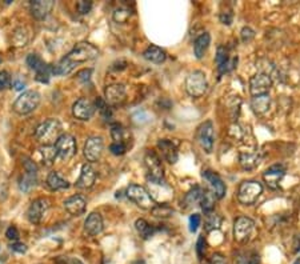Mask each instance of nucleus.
Returning <instances> with one entry per match:
<instances>
[{
	"label": "nucleus",
	"instance_id": "obj_1",
	"mask_svg": "<svg viewBox=\"0 0 300 264\" xmlns=\"http://www.w3.org/2000/svg\"><path fill=\"white\" fill-rule=\"evenodd\" d=\"M62 135V124L57 119H47L37 127L35 132L37 141L43 145H55Z\"/></svg>",
	"mask_w": 300,
	"mask_h": 264
},
{
	"label": "nucleus",
	"instance_id": "obj_2",
	"mask_svg": "<svg viewBox=\"0 0 300 264\" xmlns=\"http://www.w3.org/2000/svg\"><path fill=\"white\" fill-rule=\"evenodd\" d=\"M263 192V186L258 180H244L238 190V200L244 206H252Z\"/></svg>",
	"mask_w": 300,
	"mask_h": 264
},
{
	"label": "nucleus",
	"instance_id": "obj_3",
	"mask_svg": "<svg viewBox=\"0 0 300 264\" xmlns=\"http://www.w3.org/2000/svg\"><path fill=\"white\" fill-rule=\"evenodd\" d=\"M40 100H42L40 93L34 89H30V91L21 93L20 96L16 99L12 108L18 115H28L39 107Z\"/></svg>",
	"mask_w": 300,
	"mask_h": 264
},
{
	"label": "nucleus",
	"instance_id": "obj_4",
	"mask_svg": "<svg viewBox=\"0 0 300 264\" xmlns=\"http://www.w3.org/2000/svg\"><path fill=\"white\" fill-rule=\"evenodd\" d=\"M99 56V50L89 43H79L73 50L68 53L66 59L68 62L73 64L75 67L80 63H87L89 60H93Z\"/></svg>",
	"mask_w": 300,
	"mask_h": 264
},
{
	"label": "nucleus",
	"instance_id": "obj_5",
	"mask_svg": "<svg viewBox=\"0 0 300 264\" xmlns=\"http://www.w3.org/2000/svg\"><path fill=\"white\" fill-rule=\"evenodd\" d=\"M125 195L131 202H134L138 207L143 208V210H152L156 204L154 202V199L151 197L150 192L145 190L144 187L138 186V184H131L127 187Z\"/></svg>",
	"mask_w": 300,
	"mask_h": 264
},
{
	"label": "nucleus",
	"instance_id": "obj_6",
	"mask_svg": "<svg viewBox=\"0 0 300 264\" xmlns=\"http://www.w3.org/2000/svg\"><path fill=\"white\" fill-rule=\"evenodd\" d=\"M208 82L203 71H194L186 79V91L192 98H200L207 92Z\"/></svg>",
	"mask_w": 300,
	"mask_h": 264
},
{
	"label": "nucleus",
	"instance_id": "obj_7",
	"mask_svg": "<svg viewBox=\"0 0 300 264\" xmlns=\"http://www.w3.org/2000/svg\"><path fill=\"white\" fill-rule=\"evenodd\" d=\"M144 166L147 170V179L148 181L164 180V168L161 164L159 156L155 151H147L144 155Z\"/></svg>",
	"mask_w": 300,
	"mask_h": 264
},
{
	"label": "nucleus",
	"instance_id": "obj_8",
	"mask_svg": "<svg viewBox=\"0 0 300 264\" xmlns=\"http://www.w3.org/2000/svg\"><path fill=\"white\" fill-rule=\"evenodd\" d=\"M255 229V223L251 218L239 216L233 223V238L239 243H247Z\"/></svg>",
	"mask_w": 300,
	"mask_h": 264
},
{
	"label": "nucleus",
	"instance_id": "obj_9",
	"mask_svg": "<svg viewBox=\"0 0 300 264\" xmlns=\"http://www.w3.org/2000/svg\"><path fill=\"white\" fill-rule=\"evenodd\" d=\"M57 158L62 161L70 160L76 154V140L72 135L63 134L55 143Z\"/></svg>",
	"mask_w": 300,
	"mask_h": 264
},
{
	"label": "nucleus",
	"instance_id": "obj_10",
	"mask_svg": "<svg viewBox=\"0 0 300 264\" xmlns=\"http://www.w3.org/2000/svg\"><path fill=\"white\" fill-rule=\"evenodd\" d=\"M23 168H24V176L19 181V187L23 192H30L32 188H35L37 183V166L35 164V161L24 158Z\"/></svg>",
	"mask_w": 300,
	"mask_h": 264
},
{
	"label": "nucleus",
	"instance_id": "obj_11",
	"mask_svg": "<svg viewBox=\"0 0 300 264\" xmlns=\"http://www.w3.org/2000/svg\"><path fill=\"white\" fill-rule=\"evenodd\" d=\"M196 140L199 145L207 154H211L213 150V140H215V130L211 120H207L199 125L196 131Z\"/></svg>",
	"mask_w": 300,
	"mask_h": 264
},
{
	"label": "nucleus",
	"instance_id": "obj_12",
	"mask_svg": "<svg viewBox=\"0 0 300 264\" xmlns=\"http://www.w3.org/2000/svg\"><path fill=\"white\" fill-rule=\"evenodd\" d=\"M150 184V195L154 202L159 204H168V202L174 197V191L166 181H148Z\"/></svg>",
	"mask_w": 300,
	"mask_h": 264
},
{
	"label": "nucleus",
	"instance_id": "obj_13",
	"mask_svg": "<svg viewBox=\"0 0 300 264\" xmlns=\"http://www.w3.org/2000/svg\"><path fill=\"white\" fill-rule=\"evenodd\" d=\"M48 210H50V200L47 197H39L30 204V207L27 210V219L32 224H39L42 223Z\"/></svg>",
	"mask_w": 300,
	"mask_h": 264
},
{
	"label": "nucleus",
	"instance_id": "obj_14",
	"mask_svg": "<svg viewBox=\"0 0 300 264\" xmlns=\"http://www.w3.org/2000/svg\"><path fill=\"white\" fill-rule=\"evenodd\" d=\"M271 87H272V79L267 73L259 72L249 79V92L252 96L267 95Z\"/></svg>",
	"mask_w": 300,
	"mask_h": 264
},
{
	"label": "nucleus",
	"instance_id": "obj_15",
	"mask_svg": "<svg viewBox=\"0 0 300 264\" xmlns=\"http://www.w3.org/2000/svg\"><path fill=\"white\" fill-rule=\"evenodd\" d=\"M104 150V141L100 136H91L88 138L84 144V158L88 161H98L102 158Z\"/></svg>",
	"mask_w": 300,
	"mask_h": 264
},
{
	"label": "nucleus",
	"instance_id": "obj_16",
	"mask_svg": "<svg viewBox=\"0 0 300 264\" xmlns=\"http://www.w3.org/2000/svg\"><path fill=\"white\" fill-rule=\"evenodd\" d=\"M202 176L203 179L207 181L210 190L215 194V196H216L217 199H223L224 195H226V191H227V187L224 184V181L222 180V177L217 175L216 172L210 171V170L203 171Z\"/></svg>",
	"mask_w": 300,
	"mask_h": 264
},
{
	"label": "nucleus",
	"instance_id": "obj_17",
	"mask_svg": "<svg viewBox=\"0 0 300 264\" xmlns=\"http://www.w3.org/2000/svg\"><path fill=\"white\" fill-rule=\"evenodd\" d=\"M285 175V168L282 164H275L267 168L263 172V179L264 183L271 188V190H278L282 179Z\"/></svg>",
	"mask_w": 300,
	"mask_h": 264
},
{
	"label": "nucleus",
	"instance_id": "obj_18",
	"mask_svg": "<svg viewBox=\"0 0 300 264\" xmlns=\"http://www.w3.org/2000/svg\"><path fill=\"white\" fill-rule=\"evenodd\" d=\"M239 163L243 170L251 171L259 166L260 163V154L256 147H248L247 150L240 151L239 154Z\"/></svg>",
	"mask_w": 300,
	"mask_h": 264
},
{
	"label": "nucleus",
	"instance_id": "obj_19",
	"mask_svg": "<svg viewBox=\"0 0 300 264\" xmlns=\"http://www.w3.org/2000/svg\"><path fill=\"white\" fill-rule=\"evenodd\" d=\"M93 112H95V106L92 102H89L86 98H80L72 106V115L78 120H83V122L89 120L92 118Z\"/></svg>",
	"mask_w": 300,
	"mask_h": 264
},
{
	"label": "nucleus",
	"instance_id": "obj_20",
	"mask_svg": "<svg viewBox=\"0 0 300 264\" xmlns=\"http://www.w3.org/2000/svg\"><path fill=\"white\" fill-rule=\"evenodd\" d=\"M215 62H216L217 71L219 75L223 73H227L229 71H232L236 63H238V57H231L228 56V51L224 47H219L216 52V57H215Z\"/></svg>",
	"mask_w": 300,
	"mask_h": 264
},
{
	"label": "nucleus",
	"instance_id": "obj_21",
	"mask_svg": "<svg viewBox=\"0 0 300 264\" xmlns=\"http://www.w3.org/2000/svg\"><path fill=\"white\" fill-rule=\"evenodd\" d=\"M64 208L70 215L72 216H80L86 212L87 208V202L83 196L80 195H73V196L67 197L64 200Z\"/></svg>",
	"mask_w": 300,
	"mask_h": 264
},
{
	"label": "nucleus",
	"instance_id": "obj_22",
	"mask_svg": "<svg viewBox=\"0 0 300 264\" xmlns=\"http://www.w3.org/2000/svg\"><path fill=\"white\" fill-rule=\"evenodd\" d=\"M106 102L111 106H118L124 102L125 99V87L122 84H111L106 87L104 91Z\"/></svg>",
	"mask_w": 300,
	"mask_h": 264
},
{
	"label": "nucleus",
	"instance_id": "obj_23",
	"mask_svg": "<svg viewBox=\"0 0 300 264\" xmlns=\"http://www.w3.org/2000/svg\"><path fill=\"white\" fill-rule=\"evenodd\" d=\"M103 231V218L99 212L89 213L84 222V232L88 236H98Z\"/></svg>",
	"mask_w": 300,
	"mask_h": 264
},
{
	"label": "nucleus",
	"instance_id": "obj_24",
	"mask_svg": "<svg viewBox=\"0 0 300 264\" xmlns=\"http://www.w3.org/2000/svg\"><path fill=\"white\" fill-rule=\"evenodd\" d=\"M158 148L161 152V156L166 159L170 164H175L177 159H179V154H177V147L172 141L168 139H160L158 141Z\"/></svg>",
	"mask_w": 300,
	"mask_h": 264
},
{
	"label": "nucleus",
	"instance_id": "obj_25",
	"mask_svg": "<svg viewBox=\"0 0 300 264\" xmlns=\"http://www.w3.org/2000/svg\"><path fill=\"white\" fill-rule=\"evenodd\" d=\"M95 180H96V172L91 167V164L86 163L82 167V172H80V176H79L78 181L75 183V186L80 190H88L95 184Z\"/></svg>",
	"mask_w": 300,
	"mask_h": 264
},
{
	"label": "nucleus",
	"instance_id": "obj_26",
	"mask_svg": "<svg viewBox=\"0 0 300 264\" xmlns=\"http://www.w3.org/2000/svg\"><path fill=\"white\" fill-rule=\"evenodd\" d=\"M53 7L55 3L52 0H36L31 3V14L37 20H43L50 15Z\"/></svg>",
	"mask_w": 300,
	"mask_h": 264
},
{
	"label": "nucleus",
	"instance_id": "obj_27",
	"mask_svg": "<svg viewBox=\"0 0 300 264\" xmlns=\"http://www.w3.org/2000/svg\"><path fill=\"white\" fill-rule=\"evenodd\" d=\"M47 186L52 191H62V190L70 188V183L59 172L52 171L47 176Z\"/></svg>",
	"mask_w": 300,
	"mask_h": 264
},
{
	"label": "nucleus",
	"instance_id": "obj_28",
	"mask_svg": "<svg viewBox=\"0 0 300 264\" xmlns=\"http://www.w3.org/2000/svg\"><path fill=\"white\" fill-rule=\"evenodd\" d=\"M210 44H211V35L208 32H204V34L199 35L195 39V42H194V53H195L196 59H202L206 55Z\"/></svg>",
	"mask_w": 300,
	"mask_h": 264
},
{
	"label": "nucleus",
	"instance_id": "obj_29",
	"mask_svg": "<svg viewBox=\"0 0 300 264\" xmlns=\"http://www.w3.org/2000/svg\"><path fill=\"white\" fill-rule=\"evenodd\" d=\"M143 57L145 60H148L151 63H155V64H161V63L166 62L167 53L166 51L158 46H150L144 52H143Z\"/></svg>",
	"mask_w": 300,
	"mask_h": 264
},
{
	"label": "nucleus",
	"instance_id": "obj_30",
	"mask_svg": "<svg viewBox=\"0 0 300 264\" xmlns=\"http://www.w3.org/2000/svg\"><path fill=\"white\" fill-rule=\"evenodd\" d=\"M251 107L254 109L256 115H264L271 107V98L269 95H259V96H252L251 99Z\"/></svg>",
	"mask_w": 300,
	"mask_h": 264
},
{
	"label": "nucleus",
	"instance_id": "obj_31",
	"mask_svg": "<svg viewBox=\"0 0 300 264\" xmlns=\"http://www.w3.org/2000/svg\"><path fill=\"white\" fill-rule=\"evenodd\" d=\"M217 197L215 196V194H213L211 190H203V194H202V197H200V207H202V210L204 211V212H211V211H213V208H215V202H216Z\"/></svg>",
	"mask_w": 300,
	"mask_h": 264
},
{
	"label": "nucleus",
	"instance_id": "obj_32",
	"mask_svg": "<svg viewBox=\"0 0 300 264\" xmlns=\"http://www.w3.org/2000/svg\"><path fill=\"white\" fill-rule=\"evenodd\" d=\"M202 194H203V190L200 188V187H195V188H192L191 191L188 192L186 196H184V200H183V204H181V206L186 208V210L194 207V206H196V204L200 203Z\"/></svg>",
	"mask_w": 300,
	"mask_h": 264
},
{
	"label": "nucleus",
	"instance_id": "obj_33",
	"mask_svg": "<svg viewBox=\"0 0 300 264\" xmlns=\"http://www.w3.org/2000/svg\"><path fill=\"white\" fill-rule=\"evenodd\" d=\"M40 156H42L43 164L47 167H50L53 164V161L57 158L56 150H55V145H42L39 148Z\"/></svg>",
	"mask_w": 300,
	"mask_h": 264
},
{
	"label": "nucleus",
	"instance_id": "obj_34",
	"mask_svg": "<svg viewBox=\"0 0 300 264\" xmlns=\"http://www.w3.org/2000/svg\"><path fill=\"white\" fill-rule=\"evenodd\" d=\"M135 228H136V231L139 232L140 236L145 239V240L150 239L151 236L155 233V228L152 227L150 223L144 220V219H138V220L135 222Z\"/></svg>",
	"mask_w": 300,
	"mask_h": 264
},
{
	"label": "nucleus",
	"instance_id": "obj_35",
	"mask_svg": "<svg viewBox=\"0 0 300 264\" xmlns=\"http://www.w3.org/2000/svg\"><path fill=\"white\" fill-rule=\"evenodd\" d=\"M235 264H259V255L254 251H243L235 256Z\"/></svg>",
	"mask_w": 300,
	"mask_h": 264
},
{
	"label": "nucleus",
	"instance_id": "obj_36",
	"mask_svg": "<svg viewBox=\"0 0 300 264\" xmlns=\"http://www.w3.org/2000/svg\"><path fill=\"white\" fill-rule=\"evenodd\" d=\"M26 62L27 64H28V67L31 68V70H34L36 73L43 71V70L48 66V64L44 63V60H43L42 57L39 56V55H36V53H30V55L27 56Z\"/></svg>",
	"mask_w": 300,
	"mask_h": 264
},
{
	"label": "nucleus",
	"instance_id": "obj_37",
	"mask_svg": "<svg viewBox=\"0 0 300 264\" xmlns=\"http://www.w3.org/2000/svg\"><path fill=\"white\" fill-rule=\"evenodd\" d=\"M111 136L114 139V143H123L125 144V136H127V131L122 124L115 123L111 125Z\"/></svg>",
	"mask_w": 300,
	"mask_h": 264
},
{
	"label": "nucleus",
	"instance_id": "obj_38",
	"mask_svg": "<svg viewBox=\"0 0 300 264\" xmlns=\"http://www.w3.org/2000/svg\"><path fill=\"white\" fill-rule=\"evenodd\" d=\"M151 213L156 218L166 219L174 215V210L168 204H156L155 207L151 210Z\"/></svg>",
	"mask_w": 300,
	"mask_h": 264
},
{
	"label": "nucleus",
	"instance_id": "obj_39",
	"mask_svg": "<svg viewBox=\"0 0 300 264\" xmlns=\"http://www.w3.org/2000/svg\"><path fill=\"white\" fill-rule=\"evenodd\" d=\"M220 223H222V219H220V216H219L217 213H215L213 211L206 213L204 227H206L207 231H212V229L219 228L220 227Z\"/></svg>",
	"mask_w": 300,
	"mask_h": 264
},
{
	"label": "nucleus",
	"instance_id": "obj_40",
	"mask_svg": "<svg viewBox=\"0 0 300 264\" xmlns=\"http://www.w3.org/2000/svg\"><path fill=\"white\" fill-rule=\"evenodd\" d=\"M96 107H98L99 112H100V115L103 116L104 120H108L111 119V116H112V111H111V108H109L108 103L106 102V100H103V99H96Z\"/></svg>",
	"mask_w": 300,
	"mask_h": 264
},
{
	"label": "nucleus",
	"instance_id": "obj_41",
	"mask_svg": "<svg viewBox=\"0 0 300 264\" xmlns=\"http://www.w3.org/2000/svg\"><path fill=\"white\" fill-rule=\"evenodd\" d=\"M229 135H231V138H233V139L243 140L244 136H246V131L239 124H233L231 125V128H229Z\"/></svg>",
	"mask_w": 300,
	"mask_h": 264
},
{
	"label": "nucleus",
	"instance_id": "obj_42",
	"mask_svg": "<svg viewBox=\"0 0 300 264\" xmlns=\"http://www.w3.org/2000/svg\"><path fill=\"white\" fill-rule=\"evenodd\" d=\"M12 83V79H11L10 73L7 71H0V91H4L10 87Z\"/></svg>",
	"mask_w": 300,
	"mask_h": 264
},
{
	"label": "nucleus",
	"instance_id": "obj_43",
	"mask_svg": "<svg viewBox=\"0 0 300 264\" xmlns=\"http://www.w3.org/2000/svg\"><path fill=\"white\" fill-rule=\"evenodd\" d=\"M109 151H111V154H112V155L122 156L125 154V151H127V145L123 144V143H112V144L109 145Z\"/></svg>",
	"mask_w": 300,
	"mask_h": 264
},
{
	"label": "nucleus",
	"instance_id": "obj_44",
	"mask_svg": "<svg viewBox=\"0 0 300 264\" xmlns=\"http://www.w3.org/2000/svg\"><path fill=\"white\" fill-rule=\"evenodd\" d=\"M200 223H202V216H200L199 213L191 215V216H190V231H191V232H196L197 228L200 226Z\"/></svg>",
	"mask_w": 300,
	"mask_h": 264
},
{
	"label": "nucleus",
	"instance_id": "obj_45",
	"mask_svg": "<svg viewBox=\"0 0 300 264\" xmlns=\"http://www.w3.org/2000/svg\"><path fill=\"white\" fill-rule=\"evenodd\" d=\"M240 36H242V40H243L244 43H249L252 39H254L255 31L252 28H249V27H244L243 30H242Z\"/></svg>",
	"mask_w": 300,
	"mask_h": 264
},
{
	"label": "nucleus",
	"instance_id": "obj_46",
	"mask_svg": "<svg viewBox=\"0 0 300 264\" xmlns=\"http://www.w3.org/2000/svg\"><path fill=\"white\" fill-rule=\"evenodd\" d=\"M76 8H78V11L82 15H86V14H88V12L91 11V8H92V1L82 0V1H79L78 4H76Z\"/></svg>",
	"mask_w": 300,
	"mask_h": 264
},
{
	"label": "nucleus",
	"instance_id": "obj_47",
	"mask_svg": "<svg viewBox=\"0 0 300 264\" xmlns=\"http://www.w3.org/2000/svg\"><path fill=\"white\" fill-rule=\"evenodd\" d=\"M129 11L127 10H116L114 14V20L118 21V23H123L128 19Z\"/></svg>",
	"mask_w": 300,
	"mask_h": 264
},
{
	"label": "nucleus",
	"instance_id": "obj_48",
	"mask_svg": "<svg viewBox=\"0 0 300 264\" xmlns=\"http://www.w3.org/2000/svg\"><path fill=\"white\" fill-rule=\"evenodd\" d=\"M5 236H7L8 240H12V242L19 240V231H18V228H16L15 226H11V227L7 228V231H5Z\"/></svg>",
	"mask_w": 300,
	"mask_h": 264
},
{
	"label": "nucleus",
	"instance_id": "obj_49",
	"mask_svg": "<svg viewBox=\"0 0 300 264\" xmlns=\"http://www.w3.org/2000/svg\"><path fill=\"white\" fill-rule=\"evenodd\" d=\"M196 252H197V256H199L200 259H202L203 256H204V254H206V240H204L203 236H200V238L197 239Z\"/></svg>",
	"mask_w": 300,
	"mask_h": 264
},
{
	"label": "nucleus",
	"instance_id": "obj_50",
	"mask_svg": "<svg viewBox=\"0 0 300 264\" xmlns=\"http://www.w3.org/2000/svg\"><path fill=\"white\" fill-rule=\"evenodd\" d=\"M208 264H227V259L222 254H213Z\"/></svg>",
	"mask_w": 300,
	"mask_h": 264
},
{
	"label": "nucleus",
	"instance_id": "obj_51",
	"mask_svg": "<svg viewBox=\"0 0 300 264\" xmlns=\"http://www.w3.org/2000/svg\"><path fill=\"white\" fill-rule=\"evenodd\" d=\"M220 21H222L223 24L229 26V24L232 23V12H231V11H228V12H222V14H220Z\"/></svg>",
	"mask_w": 300,
	"mask_h": 264
},
{
	"label": "nucleus",
	"instance_id": "obj_52",
	"mask_svg": "<svg viewBox=\"0 0 300 264\" xmlns=\"http://www.w3.org/2000/svg\"><path fill=\"white\" fill-rule=\"evenodd\" d=\"M11 249H12V251H15V252H19V254H24V252L27 251V247L24 246V244L12 243L11 244Z\"/></svg>",
	"mask_w": 300,
	"mask_h": 264
},
{
	"label": "nucleus",
	"instance_id": "obj_53",
	"mask_svg": "<svg viewBox=\"0 0 300 264\" xmlns=\"http://www.w3.org/2000/svg\"><path fill=\"white\" fill-rule=\"evenodd\" d=\"M14 87H15V89H23L24 88V82H15Z\"/></svg>",
	"mask_w": 300,
	"mask_h": 264
},
{
	"label": "nucleus",
	"instance_id": "obj_54",
	"mask_svg": "<svg viewBox=\"0 0 300 264\" xmlns=\"http://www.w3.org/2000/svg\"><path fill=\"white\" fill-rule=\"evenodd\" d=\"M134 264H145L143 260H136V262H134Z\"/></svg>",
	"mask_w": 300,
	"mask_h": 264
},
{
	"label": "nucleus",
	"instance_id": "obj_55",
	"mask_svg": "<svg viewBox=\"0 0 300 264\" xmlns=\"http://www.w3.org/2000/svg\"><path fill=\"white\" fill-rule=\"evenodd\" d=\"M292 264H300V259L295 260V262H294V263H292Z\"/></svg>",
	"mask_w": 300,
	"mask_h": 264
},
{
	"label": "nucleus",
	"instance_id": "obj_56",
	"mask_svg": "<svg viewBox=\"0 0 300 264\" xmlns=\"http://www.w3.org/2000/svg\"><path fill=\"white\" fill-rule=\"evenodd\" d=\"M299 248H300V238H299Z\"/></svg>",
	"mask_w": 300,
	"mask_h": 264
},
{
	"label": "nucleus",
	"instance_id": "obj_57",
	"mask_svg": "<svg viewBox=\"0 0 300 264\" xmlns=\"http://www.w3.org/2000/svg\"><path fill=\"white\" fill-rule=\"evenodd\" d=\"M0 63H1V57H0Z\"/></svg>",
	"mask_w": 300,
	"mask_h": 264
}]
</instances>
